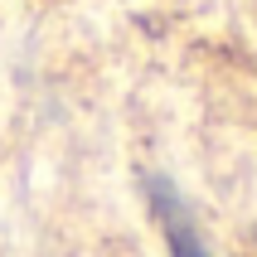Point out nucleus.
Returning a JSON list of instances; mask_svg holds the SVG:
<instances>
[{"label":"nucleus","mask_w":257,"mask_h":257,"mask_svg":"<svg viewBox=\"0 0 257 257\" xmlns=\"http://www.w3.org/2000/svg\"><path fill=\"white\" fill-rule=\"evenodd\" d=\"M146 189H151V209H156V218H160V233H165V243H170V257H214L209 247H204L194 218H189V204L175 194L170 180L151 175Z\"/></svg>","instance_id":"1"}]
</instances>
